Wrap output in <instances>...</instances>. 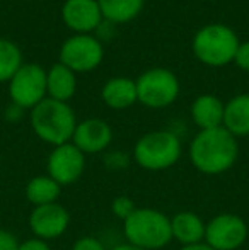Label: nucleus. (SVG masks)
<instances>
[{"mask_svg": "<svg viewBox=\"0 0 249 250\" xmlns=\"http://www.w3.org/2000/svg\"><path fill=\"white\" fill-rule=\"evenodd\" d=\"M48 175L62 188L80 181L86 172V155L72 142L53 146L46 160Z\"/></svg>", "mask_w": 249, "mask_h": 250, "instance_id": "nucleus-10", "label": "nucleus"}, {"mask_svg": "<svg viewBox=\"0 0 249 250\" xmlns=\"http://www.w3.org/2000/svg\"><path fill=\"white\" fill-rule=\"evenodd\" d=\"M17 250H51V247H50V244H48V242L33 237V238H27V240L21 242L19 249H17Z\"/></svg>", "mask_w": 249, "mask_h": 250, "instance_id": "nucleus-26", "label": "nucleus"}, {"mask_svg": "<svg viewBox=\"0 0 249 250\" xmlns=\"http://www.w3.org/2000/svg\"><path fill=\"white\" fill-rule=\"evenodd\" d=\"M180 250H215L210 247L206 242H200V244H193V245H184V247H181Z\"/></svg>", "mask_w": 249, "mask_h": 250, "instance_id": "nucleus-27", "label": "nucleus"}, {"mask_svg": "<svg viewBox=\"0 0 249 250\" xmlns=\"http://www.w3.org/2000/svg\"><path fill=\"white\" fill-rule=\"evenodd\" d=\"M103 43L92 34H73L60 48V63L73 73H87L103 63Z\"/></svg>", "mask_w": 249, "mask_h": 250, "instance_id": "nucleus-8", "label": "nucleus"}, {"mask_svg": "<svg viewBox=\"0 0 249 250\" xmlns=\"http://www.w3.org/2000/svg\"><path fill=\"white\" fill-rule=\"evenodd\" d=\"M101 99L108 107L114 111L132 107L135 102H138L135 80L130 77H113L103 85Z\"/></svg>", "mask_w": 249, "mask_h": 250, "instance_id": "nucleus-16", "label": "nucleus"}, {"mask_svg": "<svg viewBox=\"0 0 249 250\" xmlns=\"http://www.w3.org/2000/svg\"><path fill=\"white\" fill-rule=\"evenodd\" d=\"M239 43L234 29L226 24L212 22L198 29L191 41V48L200 63L219 68L234 62Z\"/></svg>", "mask_w": 249, "mask_h": 250, "instance_id": "nucleus-5", "label": "nucleus"}, {"mask_svg": "<svg viewBox=\"0 0 249 250\" xmlns=\"http://www.w3.org/2000/svg\"><path fill=\"white\" fill-rule=\"evenodd\" d=\"M77 92V77L60 62L51 65L46 72V97L60 102H68Z\"/></svg>", "mask_w": 249, "mask_h": 250, "instance_id": "nucleus-17", "label": "nucleus"}, {"mask_svg": "<svg viewBox=\"0 0 249 250\" xmlns=\"http://www.w3.org/2000/svg\"><path fill=\"white\" fill-rule=\"evenodd\" d=\"M72 250H108L104 247V244L99 238L92 237V235H86V237H80L73 242Z\"/></svg>", "mask_w": 249, "mask_h": 250, "instance_id": "nucleus-23", "label": "nucleus"}, {"mask_svg": "<svg viewBox=\"0 0 249 250\" xmlns=\"http://www.w3.org/2000/svg\"><path fill=\"white\" fill-rule=\"evenodd\" d=\"M70 221H72V216H70L68 209L60 203L33 208L29 218H27L31 233L45 242H51L63 237L65 231L68 230Z\"/></svg>", "mask_w": 249, "mask_h": 250, "instance_id": "nucleus-11", "label": "nucleus"}, {"mask_svg": "<svg viewBox=\"0 0 249 250\" xmlns=\"http://www.w3.org/2000/svg\"><path fill=\"white\" fill-rule=\"evenodd\" d=\"M189 162L205 175H220L229 172L239 157V143L224 126L203 129L195 135L188 148Z\"/></svg>", "mask_w": 249, "mask_h": 250, "instance_id": "nucleus-1", "label": "nucleus"}, {"mask_svg": "<svg viewBox=\"0 0 249 250\" xmlns=\"http://www.w3.org/2000/svg\"><path fill=\"white\" fill-rule=\"evenodd\" d=\"M111 142H113V128L110 126V123L99 118H87L77 123L72 136V143L86 157L103 153L104 150L110 148Z\"/></svg>", "mask_w": 249, "mask_h": 250, "instance_id": "nucleus-12", "label": "nucleus"}, {"mask_svg": "<svg viewBox=\"0 0 249 250\" xmlns=\"http://www.w3.org/2000/svg\"><path fill=\"white\" fill-rule=\"evenodd\" d=\"M135 83L138 102L149 109L169 107L180 97V80L171 70L150 68L143 72Z\"/></svg>", "mask_w": 249, "mask_h": 250, "instance_id": "nucleus-6", "label": "nucleus"}, {"mask_svg": "<svg viewBox=\"0 0 249 250\" xmlns=\"http://www.w3.org/2000/svg\"><path fill=\"white\" fill-rule=\"evenodd\" d=\"M234 63H236V66H239L241 70L249 72V41L239 43V48H237L236 56H234Z\"/></svg>", "mask_w": 249, "mask_h": 250, "instance_id": "nucleus-24", "label": "nucleus"}, {"mask_svg": "<svg viewBox=\"0 0 249 250\" xmlns=\"http://www.w3.org/2000/svg\"><path fill=\"white\" fill-rule=\"evenodd\" d=\"M10 102L31 111L46 99V70L38 63H24L9 82Z\"/></svg>", "mask_w": 249, "mask_h": 250, "instance_id": "nucleus-7", "label": "nucleus"}, {"mask_svg": "<svg viewBox=\"0 0 249 250\" xmlns=\"http://www.w3.org/2000/svg\"><path fill=\"white\" fill-rule=\"evenodd\" d=\"M31 128L41 142L58 146L72 142L77 128V116L68 102H60L46 97L29 112Z\"/></svg>", "mask_w": 249, "mask_h": 250, "instance_id": "nucleus-2", "label": "nucleus"}, {"mask_svg": "<svg viewBox=\"0 0 249 250\" xmlns=\"http://www.w3.org/2000/svg\"><path fill=\"white\" fill-rule=\"evenodd\" d=\"M222 126L236 138L249 136V94H239L226 102Z\"/></svg>", "mask_w": 249, "mask_h": 250, "instance_id": "nucleus-18", "label": "nucleus"}, {"mask_svg": "<svg viewBox=\"0 0 249 250\" xmlns=\"http://www.w3.org/2000/svg\"><path fill=\"white\" fill-rule=\"evenodd\" d=\"M205 220L200 214L193 213V211H180V213H176L171 218L173 240L181 244V247L205 242Z\"/></svg>", "mask_w": 249, "mask_h": 250, "instance_id": "nucleus-14", "label": "nucleus"}, {"mask_svg": "<svg viewBox=\"0 0 249 250\" xmlns=\"http://www.w3.org/2000/svg\"><path fill=\"white\" fill-rule=\"evenodd\" d=\"M136 208H138V206H136V204L133 203V199L130 198V196H126V194L116 196V198L111 201V211H113L114 216H116L118 220H121V221L128 220V218L135 213Z\"/></svg>", "mask_w": 249, "mask_h": 250, "instance_id": "nucleus-22", "label": "nucleus"}, {"mask_svg": "<svg viewBox=\"0 0 249 250\" xmlns=\"http://www.w3.org/2000/svg\"><path fill=\"white\" fill-rule=\"evenodd\" d=\"M249 228L243 216L220 213L206 221L205 242L215 250H237L248 240Z\"/></svg>", "mask_w": 249, "mask_h": 250, "instance_id": "nucleus-9", "label": "nucleus"}, {"mask_svg": "<svg viewBox=\"0 0 249 250\" xmlns=\"http://www.w3.org/2000/svg\"><path fill=\"white\" fill-rule=\"evenodd\" d=\"M224 109H226V104L217 96L203 94L193 101L189 114L200 131H203V129H213L222 126Z\"/></svg>", "mask_w": 249, "mask_h": 250, "instance_id": "nucleus-15", "label": "nucleus"}, {"mask_svg": "<svg viewBox=\"0 0 249 250\" xmlns=\"http://www.w3.org/2000/svg\"><path fill=\"white\" fill-rule=\"evenodd\" d=\"M111 250H143V249H140V247H135V245H132V244H128V242H125V244H118V245H114Z\"/></svg>", "mask_w": 249, "mask_h": 250, "instance_id": "nucleus-28", "label": "nucleus"}, {"mask_svg": "<svg viewBox=\"0 0 249 250\" xmlns=\"http://www.w3.org/2000/svg\"><path fill=\"white\" fill-rule=\"evenodd\" d=\"M62 21L75 34H91L101 27L103 14L97 0H65Z\"/></svg>", "mask_w": 249, "mask_h": 250, "instance_id": "nucleus-13", "label": "nucleus"}, {"mask_svg": "<svg viewBox=\"0 0 249 250\" xmlns=\"http://www.w3.org/2000/svg\"><path fill=\"white\" fill-rule=\"evenodd\" d=\"M62 194V186L57 184L48 174L45 175H34L29 179L24 189V196H26L27 203L36 206H45V204H53L58 203V198Z\"/></svg>", "mask_w": 249, "mask_h": 250, "instance_id": "nucleus-19", "label": "nucleus"}, {"mask_svg": "<svg viewBox=\"0 0 249 250\" xmlns=\"http://www.w3.org/2000/svg\"><path fill=\"white\" fill-rule=\"evenodd\" d=\"M123 235L128 244L143 250H160L173 242L171 218L156 208H136L123 221Z\"/></svg>", "mask_w": 249, "mask_h": 250, "instance_id": "nucleus-3", "label": "nucleus"}, {"mask_svg": "<svg viewBox=\"0 0 249 250\" xmlns=\"http://www.w3.org/2000/svg\"><path fill=\"white\" fill-rule=\"evenodd\" d=\"M21 242L10 230L0 228V250H17Z\"/></svg>", "mask_w": 249, "mask_h": 250, "instance_id": "nucleus-25", "label": "nucleus"}, {"mask_svg": "<svg viewBox=\"0 0 249 250\" xmlns=\"http://www.w3.org/2000/svg\"><path fill=\"white\" fill-rule=\"evenodd\" d=\"M24 65L19 46L10 40H0V82H10Z\"/></svg>", "mask_w": 249, "mask_h": 250, "instance_id": "nucleus-21", "label": "nucleus"}, {"mask_svg": "<svg viewBox=\"0 0 249 250\" xmlns=\"http://www.w3.org/2000/svg\"><path fill=\"white\" fill-rule=\"evenodd\" d=\"M103 19L111 24H126L143 9L145 0H97Z\"/></svg>", "mask_w": 249, "mask_h": 250, "instance_id": "nucleus-20", "label": "nucleus"}, {"mask_svg": "<svg viewBox=\"0 0 249 250\" xmlns=\"http://www.w3.org/2000/svg\"><path fill=\"white\" fill-rule=\"evenodd\" d=\"M183 155L181 140L176 133L167 129L145 133L133 146V162L149 172H162L174 167Z\"/></svg>", "mask_w": 249, "mask_h": 250, "instance_id": "nucleus-4", "label": "nucleus"}]
</instances>
